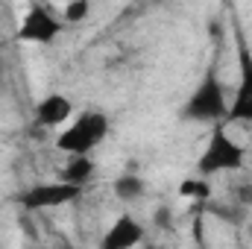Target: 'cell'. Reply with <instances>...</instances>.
<instances>
[{
    "instance_id": "6da1fadb",
    "label": "cell",
    "mask_w": 252,
    "mask_h": 249,
    "mask_svg": "<svg viewBox=\"0 0 252 249\" xmlns=\"http://www.w3.org/2000/svg\"><path fill=\"white\" fill-rule=\"evenodd\" d=\"M179 115H182V121H193V124H229V94H226V85L214 64L205 67L202 82L190 91Z\"/></svg>"
},
{
    "instance_id": "7a4b0ae2",
    "label": "cell",
    "mask_w": 252,
    "mask_h": 249,
    "mask_svg": "<svg viewBox=\"0 0 252 249\" xmlns=\"http://www.w3.org/2000/svg\"><path fill=\"white\" fill-rule=\"evenodd\" d=\"M244 161H247V150L229 135L226 124H220V126L211 129L208 144H205V150H202V156H199V161H196V170H199L202 179H208V176H214V173L241 170Z\"/></svg>"
},
{
    "instance_id": "3957f363",
    "label": "cell",
    "mask_w": 252,
    "mask_h": 249,
    "mask_svg": "<svg viewBox=\"0 0 252 249\" xmlns=\"http://www.w3.org/2000/svg\"><path fill=\"white\" fill-rule=\"evenodd\" d=\"M106 135H109V118L103 112H82L56 138V147L67 156H88Z\"/></svg>"
},
{
    "instance_id": "277c9868",
    "label": "cell",
    "mask_w": 252,
    "mask_h": 249,
    "mask_svg": "<svg viewBox=\"0 0 252 249\" xmlns=\"http://www.w3.org/2000/svg\"><path fill=\"white\" fill-rule=\"evenodd\" d=\"M232 35H235V53H238V88L229 100V124H241V121L247 124L252 121V50L241 24H235Z\"/></svg>"
},
{
    "instance_id": "5b68a950",
    "label": "cell",
    "mask_w": 252,
    "mask_h": 249,
    "mask_svg": "<svg viewBox=\"0 0 252 249\" xmlns=\"http://www.w3.org/2000/svg\"><path fill=\"white\" fill-rule=\"evenodd\" d=\"M82 193V187L67 185V182H44V185H32L27 190H21L15 196V202L27 211H41V208H59L73 202Z\"/></svg>"
},
{
    "instance_id": "8992f818",
    "label": "cell",
    "mask_w": 252,
    "mask_h": 249,
    "mask_svg": "<svg viewBox=\"0 0 252 249\" xmlns=\"http://www.w3.org/2000/svg\"><path fill=\"white\" fill-rule=\"evenodd\" d=\"M59 32H62L59 18H56L47 6H32V9L24 15V21H21L18 38L27 41V44H50Z\"/></svg>"
},
{
    "instance_id": "52a82bcc",
    "label": "cell",
    "mask_w": 252,
    "mask_h": 249,
    "mask_svg": "<svg viewBox=\"0 0 252 249\" xmlns=\"http://www.w3.org/2000/svg\"><path fill=\"white\" fill-rule=\"evenodd\" d=\"M141 238H144V226L132 214H121L112 223V229L103 235L100 249H132L141 244Z\"/></svg>"
},
{
    "instance_id": "ba28073f",
    "label": "cell",
    "mask_w": 252,
    "mask_h": 249,
    "mask_svg": "<svg viewBox=\"0 0 252 249\" xmlns=\"http://www.w3.org/2000/svg\"><path fill=\"white\" fill-rule=\"evenodd\" d=\"M73 118V103L64 94H47L38 106H35V124L41 129H56L67 124Z\"/></svg>"
},
{
    "instance_id": "9c48e42d",
    "label": "cell",
    "mask_w": 252,
    "mask_h": 249,
    "mask_svg": "<svg viewBox=\"0 0 252 249\" xmlns=\"http://www.w3.org/2000/svg\"><path fill=\"white\" fill-rule=\"evenodd\" d=\"M91 173H94L91 156H70V161L64 164V170H62V182L82 187L88 179H91Z\"/></svg>"
},
{
    "instance_id": "30bf717a",
    "label": "cell",
    "mask_w": 252,
    "mask_h": 249,
    "mask_svg": "<svg viewBox=\"0 0 252 249\" xmlns=\"http://www.w3.org/2000/svg\"><path fill=\"white\" fill-rule=\"evenodd\" d=\"M115 196L121 202H135L144 196V182L135 176V173H124L118 182H115Z\"/></svg>"
},
{
    "instance_id": "8fae6325",
    "label": "cell",
    "mask_w": 252,
    "mask_h": 249,
    "mask_svg": "<svg viewBox=\"0 0 252 249\" xmlns=\"http://www.w3.org/2000/svg\"><path fill=\"white\" fill-rule=\"evenodd\" d=\"M179 193L188 196V199H199V202H205V199L211 196V187H208L205 179H185L182 187H179Z\"/></svg>"
},
{
    "instance_id": "7c38bea8",
    "label": "cell",
    "mask_w": 252,
    "mask_h": 249,
    "mask_svg": "<svg viewBox=\"0 0 252 249\" xmlns=\"http://www.w3.org/2000/svg\"><path fill=\"white\" fill-rule=\"evenodd\" d=\"M88 12H91V3L88 0H73V3L64 6V21L67 24H82L88 18Z\"/></svg>"
},
{
    "instance_id": "4fadbf2b",
    "label": "cell",
    "mask_w": 252,
    "mask_h": 249,
    "mask_svg": "<svg viewBox=\"0 0 252 249\" xmlns=\"http://www.w3.org/2000/svg\"><path fill=\"white\" fill-rule=\"evenodd\" d=\"M238 199H241L244 205H252V185H241V190H238Z\"/></svg>"
},
{
    "instance_id": "5bb4252c",
    "label": "cell",
    "mask_w": 252,
    "mask_h": 249,
    "mask_svg": "<svg viewBox=\"0 0 252 249\" xmlns=\"http://www.w3.org/2000/svg\"><path fill=\"white\" fill-rule=\"evenodd\" d=\"M156 223H158V226H164V229L170 226V214H167V208H158V214H156Z\"/></svg>"
},
{
    "instance_id": "9a60e30c",
    "label": "cell",
    "mask_w": 252,
    "mask_h": 249,
    "mask_svg": "<svg viewBox=\"0 0 252 249\" xmlns=\"http://www.w3.org/2000/svg\"><path fill=\"white\" fill-rule=\"evenodd\" d=\"M144 249H158V247H144Z\"/></svg>"
}]
</instances>
